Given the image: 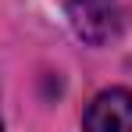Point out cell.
<instances>
[{"mask_svg":"<svg viewBox=\"0 0 132 132\" xmlns=\"http://www.w3.org/2000/svg\"><path fill=\"white\" fill-rule=\"evenodd\" d=\"M68 22L75 36L89 46H107L121 32V4L118 0H68Z\"/></svg>","mask_w":132,"mask_h":132,"instance_id":"cell-1","label":"cell"},{"mask_svg":"<svg viewBox=\"0 0 132 132\" xmlns=\"http://www.w3.org/2000/svg\"><path fill=\"white\" fill-rule=\"evenodd\" d=\"M82 121L96 132H132V89H104L93 96Z\"/></svg>","mask_w":132,"mask_h":132,"instance_id":"cell-2","label":"cell"}]
</instances>
